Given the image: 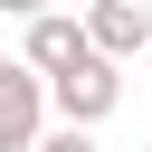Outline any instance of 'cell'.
Segmentation results:
<instances>
[{
    "instance_id": "cell-1",
    "label": "cell",
    "mask_w": 152,
    "mask_h": 152,
    "mask_svg": "<svg viewBox=\"0 0 152 152\" xmlns=\"http://www.w3.org/2000/svg\"><path fill=\"white\" fill-rule=\"evenodd\" d=\"M48 76L28 66V57H0V152H38L48 142Z\"/></svg>"
},
{
    "instance_id": "cell-2",
    "label": "cell",
    "mask_w": 152,
    "mask_h": 152,
    "mask_svg": "<svg viewBox=\"0 0 152 152\" xmlns=\"http://www.w3.org/2000/svg\"><path fill=\"white\" fill-rule=\"evenodd\" d=\"M48 95H57V114H66L76 133H95V124H104V114L124 104V76H114V57L95 48V57H86V66H66V76L48 86Z\"/></svg>"
},
{
    "instance_id": "cell-3",
    "label": "cell",
    "mask_w": 152,
    "mask_h": 152,
    "mask_svg": "<svg viewBox=\"0 0 152 152\" xmlns=\"http://www.w3.org/2000/svg\"><path fill=\"white\" fill-rule=\"evenodd\" d=\"M19 57H28V66H38L48 86H57L66 66H86V57H95V38H86V19L48 10V19H28V48H19Z\"/></svg>"
},
{
    "instance_id": "cell-4",
    "label": "cell",
    "mask_w": 152,
    "mask_h": 152,
    "mask_svg": "<svg viewBox=\"0 0 152 152\" xmlns=\"http://www.w3.org/2000/svg\"><path fill=\"white\" fill-rule=\"evenodd\" d=\"M86 38L124 66V57H142L152 48V0H86Z\"/></svg>"
},
{
    "instance_id": "cell-5",
    "label": "cell",
    "mask_w": 152,
    "mask_h": 152,
    "mask_svg": "<svg viewBox=\"0 0 152 152\" xmlns=\"http://www.w3.org/2000/svg\"><path fill=\"white\" fill-rule=\"evenodd\" d=\"M38 152H104V142H95V133H76V124H57V133H48Z\"/></svg>"
},
{
    "instance_id": "cell-6",
    "label": "cell",
    "mask_w": 152,
    "mask_h": 152,
    "mask_svg": "<svg viewBox=\"0 0 152 152\" xmlns=\"http://www.w3.org/2000/svg\"><path fill=\"white\" fill-rule=\"evenodd\" d=\"M0 10H10V19H48L57 0H0Z\"/></svg>"
}]
</instances>
